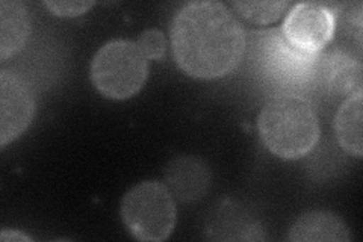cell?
Listing matches in <instances>:
<instances>
[{
    "label": "cell",
    "instance_id": "obj_6",
    "mask_svg": "<svg viewBox=\"0 0 363 242\" xmlns=\"http://www.w3.org/2000/svg\"><path fill=\"white\" fill-rule=\"evenodd\" d=\"M33 115L35 97L29 84L14 72H0V147L25 133Z\"/></svg>",
    "mask_w": 363,
    "mask_h": 242
},
{
    "label": "cell",
    "instance_id": "obj_13",
    "mask_svg": "<svg viewBox=\"0 0 363 242\" xmlns=\"http://www.w3.org/2000/svg\"><path fill=\"white\" fill-rule=\"evenodd\" d=\"M138 48L147 60H162L167 50V38L162 31L147 29L138 38Z\"/></svg>",
    "mask_w": 363,
    "mask_h": 242
},
{
    "label": "cell",
    "instance_id": "obj_15",
    "mask_svg": "<svg viewBox=\"0 0 363 242\" xmlns=\"http://www.w3.org/2000/svg\"><path fill=\"white\" fill-rule=\"evenodd\" d=\"M0 239L2 241H32L28 235L18 232V230H11V229H4L2 233H0Z\"/></svg>",
    "mask_w": 363,
    "mask_h": 242
},
{
    "label": "cell",
    "instance_id": "obj_3",
    "mask_svg": "<svg viewBox=\"0 0 363 242\" xmlns=\"http://www.w3.org/2000/svg\"><path fill=\"white\" fill-rule=\"evenodd\" d=\"M149 76V60L130 40H113L100 48L91 62V80L112 100L133 97Z\"/></svg>",
    "mask_w": 363,
    "mask_h": 242
},
{
    "label": "cell",
    "instance_id": "obj_4",
    "mask_svg": "<svg viewBox=\"0 0 363 242\" xmlns=\"http://www.w3.org/2000/svg\"><path fill=\"white\" fill-rule=\"evenodd\" d=\"M120 212L129 233L138 241H165L176 226L173 194L157 180H145L130 188L121 200Z\"/></svg>",
    "mask_w": 363,
    "mask_h": 242
},
{
    "label": "cell",
    "instance_id": "obj_1",
    "mask_svg": "<svg viewBox=\"0 0 363 242\" xmlns=\"http://www.w3.org/2000/svg\"><path fill=\"white\" fill-rule=\"evenodd\" d=\"M172 49L176 64L188 76L217 79L240 65L245 33L225 4L189 2L173 18Z\"/></svg>",
    "mask_w": 363,
    "mask_h": 242
},
{
    "label": "cell",
    "instance_id": "obj_5",
    "mask_svg": "<svg viewBox=\"0 0 363 242\" xmlns=\"http://www.w3.org/2000/svg\"><path fill=\"white\" fill-rule=\"evenodd\" d=\"M336 28L335 11L325 4H297L283 23L281 35L294 49L316 55L333 38Z\"/></svg>",
    "mask_w": 363,
    "mask_h": 242
},
{
    "label": "cell",
    "instance_id": "obj_2",
    "mask_svg": "<svg viewBox=\"0 0 363 242\" xmlns=\"http://www.w3.org/2000/svg\"><path fill=\"white\" fill-rule=\"evenodd\" d=\"M264 145L276 156L295 160L320 140V121L311 103L298 96H279L265 103L257 119Z\"/></svg>",
    "mask_w": 363,
    "mask_h": 242
},
{
    "label": "cell",
    "instance_id": "obj_9",
    "mask_svg": "<svg viewBox=\"0 0 363 242\" xmlns=\"http://www.w3.org/2000/svg\"><path fill=\"white\" fill-rule=\"evenodd\" d=\"M30 35V14L20 0L0 2V60L18 53Z\"/></svg>",
    "mask_w": 363,
    "mask_h": 242
},
{
    "label": "cell",
    "instance_id": "obj_7",
    "mask_svg": "<svg viewBox=\"0 0 363 242\" xmlns=\"http://www.w3.org/2000/svg\"><path fill=\"white\" fill-rule=\"evenodd\" d=\"M167 188L182 203L201 200L212 183L209 165L199 156L182 155L169 160L165 168Z\"/></svg>",
    "mask_w": 363,
    "mask_h": 242
},
{
    "label": "cell",
    "instance_id": "obj_12",
    "mask_svg": "<svg viewBox=\"0 0 363 242\" xmlns=\"http://www.w3.org/2000/svg\"><path fill=\"white\" fill-rule=\"evenodd\" d=\"M230 6L242 18L256 25H269L280 18L289 6L288 2H232Z\"/></svg>",
    "mask_w": 363,
    "mask_h": 242
},
{
    "label": "cell",
    "instance_id": "obj_8",
    "mask_svg": "<svg viewBox=\"0 0 363 242\" xmlns=\"http://www.w3.org/2000/svg\"><path fill=\"white\" fill-rule=\"evenodd\" d=\"M292 242H350L353 239L342 218L325 211H311L297 218L289 230Z\"/></svg>",
    "mask_w": 363,
    "mask_h": 242
},
{
    "label": "cell",
    "instance_id": "obj_10",
    "mask_svg": "<svg viewBox=\"0 0 363 242\" xmlns=\"http://www.w3.org/2000/svg\"><path fill=\"white\" fill-rule=\"evenodd\" d=\"M325 76L327 85L332 94L348 99L362 91V62L360 57L354 60L353 56L335 50L325 56Z\"/></svg>",
    "mask_w": 363,
    "mask_h": 242
},
{
    "label": "cell",
    "instance_id": "obj_14",
    "mask_svg": "<svg viewBox=\"0 0 363 242\" xmlns=\"http://www.w3.org/2000/svg\"><path fill=\"white\" fill-rule=\"evenodd\" d=\"M94 5V2H44L52 14L60 17H76L81 16Z\"/></svg>",
    "mask_w": 363,
    "mask_h": 242
},
{
    "label": "cell",
    "instance_id": "obj_11",
    "mask_svg": "<svg viewBox=\"0 0 363 242\" xmlns=\"http://www.w3.org/2000/svg\"><path fill=\"white\" fill-rule=\"evenodd\" d=\"M362 121L363 93H357L344 100L335 119V131L340 147L356 158H362L363 155Z\"/></svg>",
    "mask_w": 363,
    "mask_h": 242
}]
</instances>
